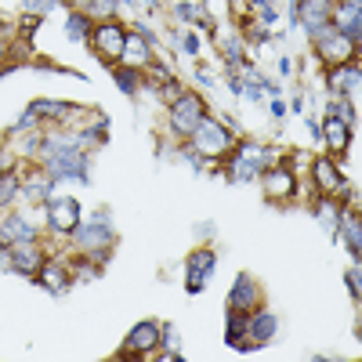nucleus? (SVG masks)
Wrapping results in <instances>:
<instances>
[{"label": "nucleus", "mask_w": 362, "mask_h": 362, "mask_svg": "<svg viewBox=\"0 0 362 362\" xmlns=\"http://www.w3.org/2000/svg\"><path fill=\"white\" fill-rule=\"evenodd\" d=\"M192 138V148L203 156V160H210V156H221V153H228L232 148V134H228V127L225 124H218V119H210V116H203L199 124H196V131L189 134Z\"/></svg>", "instance_id": "nucleus-1"}, {"label": "nucleus", "mask_w": 362, "mask_h": 362, "mask_svg": "<svg viewBox=\"0 0 362 362\" xmlns=\"http://www.w3.org/2000/svg\"><path fill=\"white\" fill-rule=\"evenodd\" d=\"M203 116H206L203 98L192 95V90H181V95L170 102V131L174 134H192Z\"/></svg>", "instance_id": "nucleus-2"}, {"label": "nucleus", "mask_w": 362, "mask_h": 362, "mask_svg": "<svg viewBox=\"0 0 362 362\" xmlns=\"http://www.w3.org/2000/svg\"><path fill=\"white\" fill-rule=\"evenodd\" d=\"M315 44H319V58H322L326 66H341V62H348V58H355V44H351L344 33H337L334 22L319 29Z\"/></svg>", "instance_id": "nucleus-3"}, {"label": "nucleus", "mask_w": 362, "mask_h": 362, "mask_svg": "<svg viewBox=\"0 0 362 362\" xmlns=\"http://www.w3.org/2000/svg\"><path fill=\"white\" fill-rule=\"evenodd\" d=\"M124 40H127V29L119 25V22H102V25H95L90 29V47H95L109 66H116V58H119V51H124Z\"/></svg>", "instance_id": "nucleus-4"}, {"label": "nucleus", "mask_w": 362, "mask_h": 362, "mask_svg": "<svg viewBox=\"0 0 362 362\" xmlns=\"http://www.w3.org/2000/svg\"><path fill=\"white\" fill-rule=\"evenodd\" d=\"M279 329V319L272 312H247V337L235 344V351H257L261 344H268Z\"/></svg>", "instance_id": "nucleus-5"}, {"label": "nucleus", "mask_w": 362, "mask_h": 362, "mask_svg": "<svg viewBox=\"0 0 362 362\" xmlns=\"http://www.w3.org/2000/svg\"><path fill=\"white\" fill-rule=\"evenodd\" d=\"M44 210H47V225H51L58 235H73V232H76V225H80V203H76V199H69V196H51V199L44 203Z\"/></svg>", "instance_id": "nucleus-6"}, {"label": "nucleus", "mask_w": 362, "mask_h": 362, "mask_svg": "<svg viewBox=\"0 0 362 362\" xmlns=\"http://www.w3.org/2000/svg\"><path fill=\"white\" fill-rule=\"evenodd\" d=\"M334 0H297L293 4V18H300V25L308 29V33L315 37L322 25H329V18H334Z\"/></svg>", "instance_id": "nucleus-7"}, {"label": "nucleus", "mask_w": 362, "mask_h": 362, "mask_svg": "<svg viewBox=\"0 0 362 362\" xmlns=\"http://www.w3.org/2000/svg\"><path fill=\"white\" fill-rule=\"evenodd\" d=\"M156 348H160V322L145 319V322H138L131 334H127V341H124V358H131V355H153Z\"/></svg>", "instance_id": "nucleus-8"}, {"label": "nucleus", "mask_w": 362, "mask_h": 362, "mask_svg": "<svg viewBox=\"0 0 362 362\" xmlns=\"http://www.w3.org/2000/svg\"><path fill=\"white\" fill-rule=\"evenodd\" d=\"M312 181H315V189H319L322 196H344V192H348V181L341 177L337 163L326 160V156L312 163Z\"/></svg>", "instance_id": "nucleus-9"}, {"label": "nucleus", "mask_w": 362, "mask_h": 362, "mask_svg": "<svg viewBox=\"0 0 362 362\" xmlns=\"http://www.w3.org/2000/svg\"><path fill=\"white\" fill-rule=\"evenodd\" d=\"M261 189L272 203L293 196V170L290 167H264L261 170Z\"/></svg>", "instance_id": "nucleus-10"}, {"label": "nucleus", "mask_w": 362, "mask_h": 362, "mask_svg": "<svg viewBox=\"0 0 362 362\" xmlns=\"http://www.w3.org/2000/svg\"><path fill=\"white\" fill-rule=\"evenodd\" d=\"M261 305V286L254 283V276H235V286H232V293H228V308L232 312H254Z\"/></svg>", "instance_id": "nucleus-11"}, {"label": "nucleus", "mask_w": 362, "mask_h": 362, "mask_svg": "<svg viewBox=\"0 0 362 362\" xmlns=\"http://www.w3.org/2000/svg\"><path fill=\"white\" fill-rule=\"evenodd\" d=\"M76 247L83 250V254H95V250H109L112 247V239H116V232L105 225V221H95V225H87V228H80L76 225Z\"/></svg>", "instance_id": "nucleus-12"}, {"label": "nucleus", "mask_w": 362, "mask_h": 362, "mask_svg": "<svg viewBox=\"0 0 362 362\" xmlns=\"http://www.w3.org/2000/svg\"><path fill=\"white\" fill-rule=\"evenodd\" d=\"M189 279H185V290L196 297V293H203V286H206V279L214 276V254L210 250H196L192 257H189Z\"/></svg>", "instance_id": "nucleus-13"}, {"label": "nucleus", "mask_w": 362, "mask_h": 362, "mask_svg": "<svg viewBox=\"0 0 362 362\" xmlns=\"http://www.w3.org/2000/svg\"><path fill=\"white\" fill-rule=\"evenodd\" d=\"M33 239H37V232L22 214H11V218L0 221V250L11 247V243H33Z\"/></svg>", "instance_id": "nucleus-14"}, {"label": "nucleus", "mask_w": 362, "mask_h": 362, "mask_svg": "<svg viewBox=\"0 0 362 362\" xmlns=\"http://www.w3.org/2000/svg\"><path fill=\"white\" fill-rule=\"evenodd\" d=\"M319 138L334 148V153H348V145H351V127L344 124V119L337 116H326L322 124H319Z\"/></svg>", "instance_id": "nucleus-15"}, {"label": "nucleus", "mask_w": 362, "mask_h": 362, "mask_svg": "<svg viewBox=\"0 0 362 362\" xmlns=\"http://www.w3.org/2000/svg\"><path fill=\"white\" fill-rule=\"evenodd\" d=\"M119 58H124V66H134V69H148V62H153V47H148V40L138 33H127V40H124V51H119Z\"/></svg>", "instance_id": "nucleus-16"}, {"label": "nucleus", "mask_w": 362, "mask_h": 362, "mask_svg": "<svg viewBox=\"0 0 362 362\" xmlns=\"http://www.w3.org/2000/svg\"><path fill=\"white\" fill-rule=\"evenodd\" d=\"M329 87L334 95H348V90H358V58H348L341 66H329Z\"/></svg>", "instance_id": "nucleus-17"}, {"label": "nucleus", "mask_w": 362, "mask_h": 362, "mask_svg": "<svg viewBox=\"0 0 362 362\" xmlns=\"http://www.w3.org/2000/svg\"><path fill=\"white\" fill-rule=\"evenodd\" d=\"M37 283H40L47 293H66V286H69V268L44 257V264H40V272H37Z\"/></svg>", "instance_id": "nucleus-18"}, {"label": "nucleus", "mask_w": 362, "mask_h": 362, "mask_svg": "<svg viewBox=\"0 0 362 362\" xmlns=\"http://www.w3.org/2000/svg\"><path fill=\"white\" fill-rule=\"evenodd\" d=\"M51 189H54V177L47 174V170H37V174H29L22 185H18V192H25V199L29 203H47L51 199Z\"/></svg>", "instance_id": "nucleus-19"}, {"label": "nucleus", "mask_w": 362, "mask_h": 362, "mask_svg": "<svg viewBox=\"0 0 362 362\" xmlns=\"http://www.w3.org/2000/svg\"><path fill=\"white\" fill-rule=\"evenodd\" d=\"M76 105H69V102H51V98H37L33 105H29V112H33L37 119H58L62 112H73Z\"/></svg>", "instance_id": "nucleus-20"}, {"label": "nucleus", "mask_w": 362, "mask_h": 362, "mask_svg": "<svg viewBox=\"0 0 362 362\" xmlns=\"http://www.w3.org/2000/svg\"><path fill=\"white\" fill-rule=\"evenodd\" d=\"M112 80H116V87L124 90V95H134V90L141 87V69H134V66H112Z\"/></svg>", "instance_id": "nucleus-21"}, {"label": "nucleus", "mask_w": 362, "mask_h": 362, "mask_svg": "<svg viewBox=\"0 0 362 362\" xmlns=\"http://www.w3.org/2000/svg\"><path fill=\"white\" fill-rule=\"evenodd\" d=\"M228 177H232V181H254V177H261V167L250 163V160H243V156H232Z\"/></svg>", "instance_id": "nucleus-22"}, {"label": "nucleus", "mask_w": 362, "mask_h": 362, "mask_svg": "<svg viewBox=\"0 0 362 362\" xmlns=\"http://www.w3.org/2000/svg\"><path fill=\"white\" fill-rule=\"evenodd\" d=\"M235 156H243V160H250V163H257L261 170L272 163V153H268V148L264 145H239L235 148Z\"/></svg>", "instance_id": "nucleus-23"}, {"label": "nucleus", "mask_w": 362, "mask_h": 362, "mask_svg": "<svg viewBox=\"0 0 362 362\" xmlns=\"http://www.w3.org/2000/svg\"><path fill=\"white\" fill-rule=\"evenodd\" d=\"M18 185H22V181H18L15 170H4V174H0V206H8V203L18 196Z\"/></svg>", "instance_id": "nucleus-24"}, {"label": "nucleus", "mask_w": 362, "mask_h": 362, "mask_svg": "<svg viewBox=\"0 0 362 362\" xmlns=\"http://www.w3.org/2000/svg\"><path fill=\"white\" fill-rule=\"evenodd\" d=\"M66 29H69V40H87V29H90V18H87V11H73L69 15V22H66Z\"/></svg>", "instance_id": "nucleus-25"}, {"label": "nucleus", "mask_w": 362, "mask_h": 362, "mask_svg": "<svg viewBox=\"0 0 362 362\" xmlns=\"http://www.w3.org/2000/svg\"><path fill=\"white\" fill-rule=\"evenodd\" d=\"M344 243H348V254H351V261H358V254H362V247H358V221L355 218H348V210H344Z\"/></svg>", "instance_id": "nucleus-26"}, {"label": "nucleus", "mask_w": 362, "mask_h": 362, "mask_svg": "<svg viewBox=\"0 0 362 362\" xmlns=\"http://www.w3.org/2000/svg\"><path fill=\"white\" fill-rule=\"evenodd\" d=\"M112 15H116V0H87V18L109 22Z\"/></svg>", "instance_id": "nucleus-27"}, {"label": "nucleus", "mask_w": 362, "mask_h": 362, "mask_svg": "<svg viewBox=\"0 0 362 362\" xmlns=\"http://www.w3.org/2000/svg\"><path fill=\"white\" fill-rule=\"evenodd\" d=\"M160 344H167V355L163 358H177V329L170 322L160 326Z\"/></svg>", "instance_id": "nucleus-28"}, {"label": "nucleus", "mask_w": 362, "mask_h": 362, "mask_svg": "<svg viewBox=\"0 0 362 362\" xmlns=\"http://www.w3.org/2000/svg\"><path fill=\"white\" fill-rule=\"evenodd\" d=\"M54 4H58V0H22V8H25V15H51L54 11Z\"/></svg>", "instance_id": "nucleus-29"}, {"label": "nucleus", "mask_w": 362, "mask_h": 362, "mask_svg": "<svg viewBox=\"0 0 362 362\" xmlns=\"http://www.w3.org/2000/svg\"><path fill=\"white\" fill-rule=\"evenodd\" d=\"M329 116H337V119H344L348 127L355 124V109H351V102H344V98H337L334 105H329Z\"/></svg>", "instance_id": "nucleus-30"}, {"label": "nucleus", "mask_w": 362, "mask_h": 362, "mask_svg": "<svg viewBox=\"0 0 362 362\" xmlns=\"http://www.w3.org/2000/svg\"><path fill=\"white\" fill-rule=\"evenodd\" d=\"M344 283H348L351 297L358 300V297H362V272H358V264H351V268H348V276H344Z\"/></svg>", "instance_id": "nucleus-31"}, {"label": "nucleus", "mask_w": 362, "mask_h": 362, "mask_svg": "<svg viewBox=\"0 0 362 362\" xmlns=\"http://www.w3.org/2000/svg\"><path fill=\"white\" fill-rule=\"evenodd\" d=\"M25 127H37V116H33V112H29V109H25V112H22V119H18V124H15V127H11V134H22V131H25Z\"/></svg>", "instance_id": "nucleus-32"}, {"label": "nucleus", "mask_w": 362, "mask_h": 362, "mask_svg": "<svg viewBox=\"0 0 362 362\" xmlns=\"http://www.w3.org/2000/svg\"><path fill=\"white\" fill-rule=\"evenodd\" d=\"M37 25H40V15H25V22H22V37H33V33H37Z\"/></svg>", "instance_id": "nucleus-33"}, {"label": "nucleus", "mask_w": 362, "mask_h": 362, "mask_svg": "<svg viewBox=\"0 0 362 362\" xmlns=\"http://www.w3.org/2000/svg\"><path fill=\"white\" fill-rule=\"evenodd\" d=\"M247 29H250V33H247L250 44H264L268 40V29H261V25H247Z\"/></svg>", "instance_id": "nucleus-34"}, {"label": "nucleus", "mask_w": 362, "mask_h": 362, "mask_svg": "<svg viewBox=\"0 0 362 362\" xmlns=\"http://www.w3.org/2000/svg\"><path fill=\"white\" fill-rule=\"evenodd\" d=\"M174 44H181L189 54H199V40L196 37H174Z\"/></svg>", "instance_id": "nucleus-35"}, {"label": "nucleus", "mask_w": 362, "mask_h": 362, "mask_svg": "<svg viewBox=\"0 0 362 362\" xmlns=\"http://www.w3.org/2000/svg\"><path fill=\"white\" fill-rule=\"evenodd\" d=\"M257 11H261V18H264V25H268V22H276V8H257Z\"/></svg>", "instance_id": "nucleus-36"}, {"label": "nucleus", "mask_w": 362, "mask_h": 362, "mask_svg": "<svg viewBox=\"0 0 362 362\" xmlns=\"http://www.w3.org/2000/svg\"><path fill=\"white\" fill-rule=\"evenodd\" d=\"M272 116H286V105L283 102H272Z\"/></svg>", "instance_id": "nucleus-37"}, {"label": "nucleus", "mask_w": 362, "mask_h": 362, "mask_svg": "<svg viewBox=\"0 0 362 362\" xmlns=\"http://www.w3.org/2000/svg\"><path fill=\"white\" fill-rule=\"evenodd\" d=\"M4 58H8V40L0 37V62H4Z\"/></svg>", "instance_id": "nucleus-38"}, {"label": "nucleus", "mask_w": 362, "mask_h": 362, "mask_svg": "<svg viewBox=\"0 0 362 362\" xmlns=\"http://www.w3.org/2000/svg\"><path fill=\"white\" fill-rule=\"evenodd\" d=\"M257 8H276V0H254Z\"/></svg>", "instance_id": "nucleus-39"}, {"label": "nucleus", "mask_w": 362, "mask_h": 362, "mask_svg": "<svg viewBox=\"0 0 362 362\" xmlns=\"http://www.w3.org/2000/svg\"><path fill=\"white\" fill-rule=\"evenodd\" d=\"M134 4H145V8H156L160 0H134Z\"/></svg>", "instance_id": "nucleus-40"}, {"label": "nucleus", "mask_w": 362, "mask_h": 362, "mask_svg": "<svg viewBox=\"0 0 362 362\" xmlns=\"http://www.w3.org/2000/svg\"><path fill=\"white\" fill-rule=\"evenodd\" d=\"M8 167V153H0V170H4Z\"/></svg>", "instance_id": "nucleus-41"}, {"label": "nucleus", "mask_w": 362, "mask_h": 362, "mask_svg": "<svg viewBox=\"0 0 362 362\" xmlns=\"http://www.w3.org/2000/svg\"><path fill=\"white\" fill-rule=\"evenodd\" d=\"M62 4H69V8H76V4H83V0H62Z\"/></svg>", "instance_id": "nucleus-42"}, {"label": "nucleus", "mask_w": 362, "mask_h": 362, "mask_svg": "<svg viewBox=\"0 0 362 362\" xmlns=\"http://www.w3.org/2000/svg\"><path fill=\"white\" fill-rule=\"evenodd\" d=\"M344 4H351V8H358V4H362V0H344Z\"/></svg>", "instance_id": "nucleus-43"}, {"label": "nucleus", "mask_w": 362, "mask_h": 362, "mask_svg": "<svg viewBox=\"0 0 362 362\" xmlns=\"http://www.w3.org/2000/svg\"><path fill=\"white\" fill-rule=\"evenodd\" d=\"M0 18H4V15H0Z\"/></svg>", "instance_id": "nucleus-44"}]
</instances>
